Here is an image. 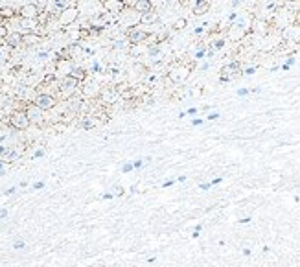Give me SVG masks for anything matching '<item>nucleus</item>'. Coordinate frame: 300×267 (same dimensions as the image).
<instances>
[{"mask_svg": "<svg viewBox=\"0 0 300 267\" xmlns=\"http://www.w3.org/2000/svg\"><path fill=\"white\" fill-rule=\"evenodd\" d=\"M217 118H219V114H217V112H216V114H210V116H208V120H217Z\"/></svg>", "mask_w": 300, "mask_h": 267, "instance_id": "nucleus-29", "label": "nucleus"}, {"mask_svg": "<svg viewBox=\"0 0 300 267\" xmlns=\"http://www.w3.org/2000/svg\"><path fill=\"white\" fill-rule=\"evenodd\" d=\"M41 112H42V111H41V109H39L35 103H33V105H29V107H28V111H26V114H28L29 122H39V120H42V118H41Z\"/></svg>", "mask_w": 300, "mask_h": 267, "instance_id": "nucleus-11", "label": "nucleus"}, {"mask_svg": "<svg viewBox=\"0 0 300 267\" xmlns=\"http://www.w3.org/2000/svg\"><path fill=\"white\" fill-rule=\"evenodd\" d=\"M9 124H11V127H15V129H18V131H24V129H28L29 127V118H28V114L24 112V111H15V112H11V116H9Z\"/></svg>", "mask_w": 300, "mask_h": 267, "instance_id": "nucleus-2", "label": "nucleus"}, {"mask_svg": "<svg viewBox=\"0 0 300 267\" xmlns=\"http://www.w3.org/2000/svg\"><path fill=\"white\" fill-rule=\"evenodd\" d=\"M210 186H212V183H205V184H201V188H203V190H208Z\"/></svg>", "mask_w": 300, "mask_h": 267, "instance_id": "nucleus-28", "label": "nucleus"}, {"mask_svg": "<svg viewBox=\"0 0 300 267\" xmlns=\"http://www.w3.org/2000/svg\"><path fill=\"white\" fill-rule=\"evenodd\" d=\"M134 9L140 15H147L153 11V0H136L134 2Z\"/></svg>", "mask_w": 300, "mask_h": 267, "instance_id": "nucleus-8", "label": "nucleus"}, {"mask_svg": "<svg viewBox=\"0 0 300 267\" xmlns=\"http://www.w3.org/2000/svg\"><path fill=\"white\" fill-rule=\"evenodd\" d=\"M33 103H35L41 111H50V109L55 107V98H53L52 94H39V96L35 98Z\"/></svg>", "mask_w": 300, "mask_h": 267, "instance_id": "nucleus-4", "label": "nucleus"}, {"mask_svg": "<svg viewBox=\"0 0 300 267\" xmlns=\"http://www.w3.org/2000/svg\"><path fill=\"white\" fill-rule=\"evenodd\" d=\"M39 41H41V35L35 33V31H26V33H22V44H26V46L37 44Z\"/></svg>", "mask_w": 300, "mask_h": 267, "instance_id": "nucleus-9", "label": "nucleus"}, {"mask_svg": "<svg viewBox=\"0 0 300 267\" xmlns=\"http://www.w3.org/2000/svg\"><path fill=\"white\" fill-rule=\"evenodd\" d=\"M140 22H142V15H140L134 7H125V9L122 11V24L127 26L129 29L136 28Z\"/></svg>", "mask_w": 300, "mask_h": 267, "instance_id": "nucleus-1", "label": "nucleus"}, {"mask_svg": "<svg viewBox=\"0 0 300 267\" xmlns=\"http://www.w3.org/2000/svg\"><path fill=\"white\" fill-rule=\"evenodd\" d=\"M90 120H92V118H85V122H83V124H81V125H83V127H85V129H90V127H92V125H94V122H90Z\"/></svg>", "mask_w": 300, "mask_h": 267, "instance_id": "nucleus-20", "label": "nucleus"}, {"mask_svg": "<svg viewBox=\"0 0 300 267\" xmlns=\"http://www.w3.org/2000/svg\"><path fill=\"white\" fill-rule=\"evenodd\" d=\"M24 245H26V243H24L22 240H15V243H13V249H17V251H18V249H24Z\"/></svg>", "mask_w": 300, "mask_h": 267, "instance_id": "nucleus-18", "label": "nucleus"}, {"mask_svg": "<svg viewBox=\"0 0 300 267\" xmlns=\"http://www.w3.org/2000/svg\"><path fill=\"white\" fill-rule=\"evenodd\" d=\"M33 188H35V190H41V188H44V183H42V181H39V183H35V184H33Z\"/></svg>", "mask_w": 300, "mask_h": 267, "instance_id": "nucleus-23", "label": "nucleus"}, {"mask_svg": "<svg viewBox=\"0 0 300 267\" xmlns=\"http://www.w3.org/2000/svg\"><path fill=\"white\" fill-rule=\"evenodd\" d=\"M70 76H72V77H76L77 81H83V79H85V76H87V72H85L83 68H72Z\"/></svg>", "mask_w": 300, "mask_h": 267, "instance_id": "nucleus-14", "label": "nucleus"}, {"mask_svg": "<svg viewBox=\"0 0 300 267\" xmlns=\"http://www.w3.org/2000/svg\"><path fill=\"white\" fill-rule=\"evenodd\" d=\"M177 2H179V4H186L188 0H177Z\"/></svg>", "mask_w": 300, "mask_h": 267, "instance_id": "nucleus-31", "label": "nucleus"}, {"mask_svg": "<svg viewBox=\"0 0 300 267\" xmlns=\"http://www.w3.org/2000/svg\"><path fill=\"white\" fill-rule=\"evenodd\" d=\"M103 100L109 101V103H112V101L116 100V94H114V92H103Z\"/></svg>", "mask_w": 300, "mask_h": 267, "instance_id": "nucleus-16", "label": "nucleus"}, {"mask_svg": "<svg viewBox=\"0 0 300 267\" xmlns=\"http://www.w3.org/2000/svg\"><path fill=\"white\" fill-rule=\"evenodd\" d=\"M127 39H129V42H131V44H140L142 41H146V39H147V31H142V29L133 28V29H129Z\"/></svg>", "mask_w": 300, "mask_h": 267, "instance_id": "nucleus-7", "label": "nucleus"}, {"mask_svg": "<svg viewBox=\"0 0 300 267\" xmlns=\"http://www.w3.org/2000/svg\"><path fill=\"white\" fill-rule=\"evenodd\" d=\"M221 46H223V41H217V42H214V48H216V50H219Z\"/></svg>", "mask_w": 300, "mask_h": 267, "instance_id": "nucleus-26", "label": "nucleus"}, {"mask_svg": "<svg viewBox=\"0 0 300 267\" xmlns=\"http://www.w3.org/2000/svg\"><path fill=\"white\" fill-rule=\"evenodd\" d=\"M103 7L109 13H122L125 9V2L123 0H103Z\"/></svg>", "mask_w": 300, "mask_h": 267, "instance_id": "nucleus-6", "label": "nucleus"}, {"mask_svg": "<svg viewBox=\"0 0 300 267\" xmlns=\"http://www.w3.org/2000/svg\"><path fill=\"white\" fill-rule=\"evenodd\" d=\"M186 26H188V20H186V17H181V18H177V20L173 22V29H175V31H182Z\"/></svg>", "mask_w": 300, "mask_h": 267, "instance_id": "nucleus-13", "label": "nucleus"}, {"mask_svg": "<svg viewBox=\"0 0 300 267\" xmlns=\"http://www.w3.org/2000/svg\"><path fill=\"white\" fill-rule=\"evenodd\" d=\"M20 17L28 20H35L39 17V6L37 4H24L20 7Z\"/></svg>", "mask_w": 300, "mask_h": 267, "instance_id": "nucleus-5", "label": "nucleus"}, {"mask_svg": "<svg viewBox=\"0 0 300 267\" xmlns=\"http://www.w3.org/2000/svg\"><path fill=\"white\" fill-rule=\"evenodd\" d=\"M208 9H210V4H208V2H197V4L193 6V15H197V17H199V15H205Z\"/></svg>", "mask_w": 300, "mask_h": 267, "instance_id": "nucleus-12", "label": "nucleus"}, {"mask_svg": "<svg viewBox=\"0 0 300 267\" xmlns=\"http://www.w3.org/2000/svg\"><path fill=\"white\" fill-rule=\"evenodd\" d=\"M133 166H134V170H138V168L144 166V160H136V162H133Z\"/></svg>", "mask_w": 300, "mask_h": 267, "instance_id": "nucleus-22", "label": "nucleus"}, {"mask_svg": "<svg viewBox=\"0 0 300 267\" xmlns=\"http://www.w3.org/2000/svg\"><path fill=\"white\" fill-rule=\"evenodd\" d=\"M2 175H6V170H0V177H2Z\"/></svg>", "mask_w": 300, "mask_h": 267, "instance_id": "nucleus-30", "label": "nucleus"}, {"mask_svg": "<svg viewBox=\"0 0 300 267\" xmlns=\"http://www.w3.org/2000/svg\"><path fill=\"white\" fill-rule=\"evenodd\" d=\"M6 39H7V46H11V48H17V46L22 44V33L20 31H13Z\"/></svg>", "mask_w": 300, "mask_h": 267, "instance_id": "nucleus-10", "label": "nucleus"}, {"mask_svg": "<svg viewBox=\"0 0 300 267\" xmlns=\"http://www.w3.org/2000/svg\"><path fill=\"white\" fill-rule=\"evenodd\" d=\"M15 190H17V188L13 186V188H7V190H6L4 194H6V195H13V194H15Z\"/></svg>", "mask_w": 300, "mask_h": 267, "instance_id": "nucleus-24", "label": "nucleus"}, {"mask_svg": "<svg viewBox=\"0 0 300 267\" xmlns=\"http://www.w3.org/2000/svg\"><path fill=\"white\" fill-rule=\"evenodd\" d=\"M6 216H7V210L6 208H0V219H4Z\"/></svg>", "mask_w": 300, "mask_h": 267, "instance_id": "nucleus-25", "label": "nucleus"}, {"mask_svg": "<svg viewBox=\"0 0 300 267\" xmlns=\"http://www.w3.org/2000/svg\"><path fill=\"white\" fill-rule=\"evenodd\" d=\"M15 15V9H11V7H2L0 9V18H11Z\"/></svg>", "mask_w": 300, "mask_h": 267, "instance_id": "nucleus-15", "label": "nucleus"}, {"mask_svg": "<svg viewBox=\"0 0 300 267\" xmlns=\"http://www.w3.org/2000/svg\"><path fill=\"white\" fill-rule=\"evenodd\" d=\"M249 92H251L249 88H240V90H238V96H247Z\"/></svg>", "mask_w": 300, "mask_h": 267, "instance_id": "nucleus-21", "label": "nucleus"}, {"mask_svg": "<svg viewBox=\"0 0 300 267\" xmlns=\"http://www.w3.org/2000/svg\"><path fill=\"white\" fill-rule=\"evenodd\" d=\"M7 35H9V31H7V28H6V26H2V24H0V39H6V37H7Z\"/></svg>", "mask_w": 300, "mask_h": 267, "instance_id": "nucleus-19", "label": "nucleus"}, {"mask_svg": "<svg viewBox=\"0 0 300 267\" xmlns=\"http://www.w3.org/2000/svg\"><path fill=\"white\" fill-rule=\"evenodd\" d=\"M77 17H79V9H77L76 6H68V7H64V9L61 11V15H59V24H61V26H70L72 22H76Z\"/></svg>", "mask_w": 300, "mask_h": 267, "instance_id": "nucleus-3", "label": "nucleus"}, {"mask_svg": "<svg viewBox=\"0 0 300 267\" xmlns=\"http://www.w3.org/2000/svg\"><path fill=\"white\" fill-rule=\"evenodd\" d=\"M57 2H61V0H57Z\"/></svg>", "mask_w": 300, "mask_h": 267, "instance_id": "nucleus-32", "label": "nucleus"}, {"mask_svg": "<svg viewBox=\"0 0 300 267\" xmlns=\"http://www.w3.org/2000/svg\"><path fill=\"white\" fill-rule=\"evenodd\" d=\"M42 155H44V151H42V149H39V151H35V155H33V157L37 159V157H42Z\"/></svg>", "mask_w": 300, "mask_h": 267, "instance_id": "nucleus-27", "label": "nucleus"}, {"mask_svg": "<svg viewBox=\"0 0 300 267\" xmlns=\"http://www.w3.org/2000/svg\"><path fill=\"white\" fill-rule=\"evenodd\" d=\"M133 170H134L133 162H127V164H123V166H122V171H123V173H127V171H133Z\"/></svg>", "mask_w": 300, "mask_h": 267, "instance_id": "nucleus-17", "label": "nucleus"}]
</instances>
